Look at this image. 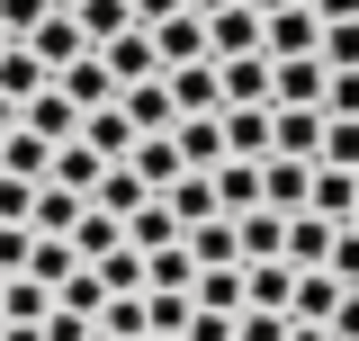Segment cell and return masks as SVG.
I'll return each mask as SVG.
<instances>
[{
	"label": "cell",
	"mask_w": 359,
	"mask_h": 341,
	"mask_svg": "<svg viewBox=\"0 0 359 341\" xmlns=\"http://www.w3.org/2000/svg\"><path fill=\"white\" fill-rule=\"evenodd\" d=\"M323 63L314 54H269V108H323Z\"/></svg>",
	"instance_id": "cell-2"
},
{
	"label": "cell",
	"mask_w": 359,
	"mask_h": 341,
	"mask_svg": "<svg viewBox=\"0 0 359 341\" xmlns=\"http://www.w3.org/2000/svg\"><path fill=\"white\" fill-rule=\"evenodd\" d=\"M180 323H189V297H171V288H144V333H153V341H180Z\"/></svg>",
	"instance_id": "cell-33"
},
{
	"label": "cell",
	"mask_w": 359,
	"mask_h": 341,
	"mask_svg": "<svg viewBox=\"0 0 359 341\" xmlns=\"http://www.w3.org/2000/svg\"><path fill=\"white\" fill-rule=\"evenodd\" d=\"M99 153H90V144H54V162H45V180H54V189H72V198H90V180H99Z\"/></svg>",
	"instance_id": "cell-26"
},
{
	"label": "cell",
	"mask_w": 359,
	"mask_h": 341,
	"mask_svg": "<svg viewBox=\"0 0 359 341\" xmlns=\"http://www.w3.org/2000/svg\"><path fill=\"white\" fill-rule=\"evenodd\" d=\"M90 269H99V288H108V297H135V288H144V252H135V243H117V252H99Z\"/></svg>",
	"instance_id": "cell-32"
},
{
	"label": "cell",
	"mask_w": 359,
	"mask_h": 341,
	"mask_svg": "<svg viewBox=\"0 0 359 341\" xmlns=\"http://www.w3.org/2000/svg\"><path fill=\"white\" fill-rule=\"evenodd\" d=\"M314 144H323V108H269V153L314 162Z\"/></svg>",
	"instance_id": "cell-11"
},
{
	"label": "cell",
	"mask_w": 359,
	"mask_h": 341,
	"mask_svg": "<svg viewBox=\"0 0 359 341\" xmlns=\"http://www.w3.org/2000/svg\"><path fill=\"white\" fill-rule=\"evenodd\" d=\"M18 45H27V54L45 63V81H54L72 54H90V36H81V18H72V9H45V18H36V27H27Z\"/></svg>",
	"instance_id": "cell-3"
},
{
	"label": "cell",
	"mask_w": 359,
	"mask_h": 341,
	"mask_svg": "<svg viewBox=\"0 0 359 341\" xmlns=\"http://www.w3.org/2000/svg\"><path fill=\"white\" fill-rule=\"evenodd\" d=\"M90 323H99V333H108V341H126V333H144V288H135V297H108V305H99V314H90Z\"/></svg>",
	"instance_id": "cell-37"
},
{
	"label": "cell",
	"mask_w": 359,
	"mask_h": 341,
	"mask_svg": "<svg viewBox=\"0 0 359 341\" xmlns=\"http://www.w3.org/2000/svg\"><path fill=\"white\" fill-rule=\"evenodd\" d=\"M216 108H269V54H224L216 63Z\"/></svg>",
	"instance_id": "cell-4"
},
{
	"label": "cell",
	"mask_w": 359,
	"mask_h": 341,
	"mask_svg": "<svg viewBox=\"0 0 359 341\" xmlns=\"http://www.w3.org/2000/svg\"><path fill=\"white\" fill-rule=\"evenodd\" d=\"M216 135H224V162H261L269 153V108H216Z\"/></svg>",
	"instance_id": "cell-17"
},
{
	"label": "cell",
	"mask_w": 359,
	"mask_h": 341,
	"mask_svg": "<svg viewBox=\"0 0 359 341\" xmlns=\"http://www.w3.org/2000/svg\"><path fill=\"white\" fill-rule=\"evenodd\" d=\"M54 90H63L72 108H108V99H117V81H108V63H99V45H90V54H72V63L54 72Z\"/></svg>",
	"instance_id": "cell-13"
},
{
	"label": "cell",
	"mask_w": 359,
	"mask_h": 341,
	"mask_svg": "<svg viewBox=\"0 0 359 341\" xmlns=\"http://www.w3.org/2000/svg\"><path fill=\"white\" fill-rule=\"evenodd\" d=\"M171 153L189 170H216L224 162V135H216V117H171Z\"/></svg>",
	"instance_id": "cell-22"
},
{
	"label": "cell",
	"mask_w": 359,
	"mask_h": 341,
	"mask_svg": "<svg viewBox=\"0 0 359 341\" xmlns=\"http://www.w3.org/2000/svg\"><path fill=\"white\" fill-rule=\"evenodd\" d=\"M314 162L359 170V117H323V144H314Z\"/></svg>",
	"instance_id": "cell-35"
},
{
	"label": "cell",
	"mask_w": 359,
	"mask_h": 341,
	"mask_svg": "<svg viewBox=\"0 0 359 341\" xmlns=\"http://www.w3.org/2000/svg\"><path fill=\"white\" fill-rule=\"evenodd\" d=\"M351 198H359V170H341V162H314V170H306V215L341 225V215H351Z\"/></svg>",
	"instance_id": "cell-8"
},
{
	"label": "cell",
	"mask_w": 359,
	"mask_h": 341,
	"mask_svg": "<svg viewBox=\"0 0 359 341\" xmlns=\"http://www.w3.org/2000/svg\"><path fill=\"white\" fill-rule=\"evenodd\" d=\"M287 341H332V333H323V323H287Z\"/></svg>",
	"instance_id": "cell-49"
},
{
	"label": "cell",
	"mask_w": 359,
	"mask_h": 341,
	"mask_svg": "<svg viewBox=\"0 0 359 341\" xmlns=\"http://www.w3.org/2000/svg\"><path fill=\"white\" fill-rule=\"evenodd\" d=\"M341 225H359V198H351V215H341Z\"/></svg>",
	"instance_id": "cell-53"
},
{
	"label": "cell",
	"mask_w": 359,
	"mask_h": 341,
	"mask_svg": "<svg viewBox=\"0 0 359 341\" xmlns=\"http://www.w3.org/2000/svg\"><path fill=\"white\" fill-rule=\"evenodd\" d=\"M153 198L171 207V225H180V234H189V225H207V215H224V207H216V180H207V170H180L171 189H153Z\"/></svg>",
	"instance_id": "cell-10"
},
{
	"label": "cell",
	"mask_w": 359,
	"mask_h": 341,
	"mask_svg": "<svg viewBox=\"0 0 359 341\" xmlns=\"http://www.w3.org/2000/svg\"><path fill=\"white\" fill-rule=\"evenodd\" d=\"M99 63H108V81L126 90V81H153V72H162V54H153V36H144V27H117V36L99 45Z\"/></svg>",
	"instance_id": "cell-7"
},
{
	"label": "cell",
	"mask_w": 359,
	"mask_h": 341,
	"mask_svg": "<svg viewBox=\"0 0 359 341\" xmlns=\"http://www.w3.org/2000/svg\"><path fill=\"white\" fill-rule=\"evenodd\" d=\"M0 45H9V36H0Z\"/></svg>",
	"instance_id": "cell-55"
},
{
	"label": "cell",
	"mask_w": 359,
	"mask_h": 341,
	"mask_svg": "<svg viewBox=\"0 0 359 341\" xmlns=\"http://www.w3.org/2000/svg\"><path fill=\"white\" fill-rule=\"evenodd\" d=\"M314 18H359V0H306Z\"/></svg>",
	"instance_id": "cell-48"
},
{
	"label": "cell",
	"mask_w": 359,
	"mask_h": 341,
	"mask_svg": "<svg viewBox=\"0 0 359 341\" xmlns=\"http://www.w3.org/2000/svg\"><path fill=\"white\" fill-rule=\"evenodd\" d=\"M18 126H27V135H45V144H72L81 108H72V99H63L54 81H45V90H27V99H18Z\"/></svg>",
	"instance_id": "cell-5"
},
{
	"label": "cell",
	"mask_w": 359,
	"mask_h": 341,
	"mask_svg": "<svg viewBox=\"0 0 359 341\" xmlns=\"http://www.w3.org/2000/svg\"><path fill=\"white\" fill-rule=\"evenodd\" d=\"M323 18L314 9H261V54H314Z\"/></svg>",
	"instance_id": "cell-15"
},
{
	"label": "cell",
	"mask_w": 359,
	"mask_h": 341,
	"mask_svg": "<svg viewBox=\"0 0 359 341\" xmlns=\"http://www.w3.org/2000/svg\"><path fill=\"white\" fill-rule=\"evenodd\" d=\"M117 108H126L135 135H171V117H180L171 90H162V72H153V81H126V90H117Z\"/></svg>",
	"instance_id": "cell-14"
},
{
	"label": "cell",
	"mask_w": 359,
	"mask_h": 341,
	"mask_svg": "<svg viewBox=\"0 0 359 341\" xmlns=\"http://www.w3.org/2000/svg\"><path fill=\"white\" fill-rule=\"evenodd\" d=\"M144 36H153V54H162V72H171V63H207V27H198V9H171V18H153Z\"/></svg>",
	"instance_id": "cell-6"
},
{
	"label": "cell",
	"mask_w": 359,
	"mask_h": 341,
	"mask_svg": "<svg viewBox=\"0 0 359 341\" xmlns=\"http://www.w3.org/2000/svg\"><path fill=\"white\" fill-rule=\"evenodd\" d=\"M162 90H171L180 117H216V63H171V72H162Z\"/></svg>",
	"instance_id": "cell-16"
},
{
	"label": "cell",
	"mask_w": 359,
	"mask_h": 341,
	"mask_svg": "<svg viewBox=\"0 0 359 341\" xmlns=\"http://www.w3.org/2000/svg\"><path fill=\"white\" fill-rule=\"evenodd\" d=\"M189 9H233V0H189Z\"/></svg>",
	"instance_id": "cell-52"
},
{
	"label": "cell",
	"mask_w": 359,
	"mask_h": 341,
	"mask_svg": "<svg viewBox=\"0 0 359 341\" xmlns=\"http://www.w3.org/2000/svg\"><path fill=\"white\" fill-rule=\"evenodd\" d=\"M189 279H198L189 243H162V252H144V288H171V297H189Z\"/></svg>",
	"instance_id": "cell-29"
},
{
	"label": "cell",
	"mask_w": 359,
	"mask_h": 341,
	"mask_svg": "<svg viewBox=\"0 0 359 341\" xmlns=\"http://www.w3.org/2000/svg\"><path fill=\"white\" fill-rule=\"evenodd\" d=\"M72 18H81V36H90V45H108L117 27H126V0H72Z\"/></svg>",
	"instance_id": "cell-36"
},
{
	"label": "cell",
	"mask_w": 359,
	"mask_h": 341,
	"mask_svg": "<svg viewBox=\"0 0 359 341\" xmlns=\"http://www.w3.org/2000/svg\"><path fill=\"white\" fill-rule=\"evenodd\" d=\"M72 269H81V260H72L63 234H27V279H36V288H63Z\"/></svg>",
	"instance_id": "cell-24"
},
{
	"label": "cell",
	"mask_w": 359,
	"mask_h": 341,
	"mask_svg": "<svg viewBox=\"0 0 359 341\" xmlns=\"http://www.w3.org/2000/svg\"><path fill=\"white\" fill-rule=\"evenodd\" d=\"M27 90H45V63L9 36V45H0V99H27Z\"/></svg>",
	"instance_id": "cell-31"
},
{
	"label": "cell",
	"mask_w": 359,
	"mask_h": 341,
	"mask_svg": "<svg viewBox=\"0 0 359 341\" xmlns=\"http://www.w3.org/2000/svg\"><path fill=\"white\" fill-rule=\"evenodd\" d=\"M63 243H72V260H99V252H117L126 234H117V215H99V207H81L72 225H63Z\"/></svg>",
	"instance_id": "cell-23"
},
{
	"label": "cell",
	"mask_w": 359,
	"mask_h": 341,
	"mask_svg": "<svg viewBox=\"0 0 359 341\" xmlns=\"http://www.w3.org/2000/svg\"><path fill=\"white\" fill-rule=\"evenodd\" d=\"M252 9H306V0H252Z\"/></svg>",
	"instance_id": "cell-51"
},
{
	"label": "cell",
	"mask_w": 359,
	"mask_h": 341,
	"mask_svg": "<svg viewBox=\"0 0 359 341\" xmlns=\"http://www.w3.org/2000/svg\"><path fill=\"white\" fill-rule=\"evenodd\" d=\"M332 297H341V279H332V269H297V279H287V323H323Z\"/></svg>",
	"instance_id": "cell-19"
},
{
	"label": "cell",
	"mask_w": 359,
	"mask_h": 341,
	"mask_svg": "<svg viewBox=\"0 0 359 341\" xmlns=\"http://www.w3.org/2000/svg\"><path fill=\"white\" fill-rule=\"evenodd\" d=\"M198 27H207V63H224V54H261V9H252V0L198 9Z\"/></svg>",
	"instance_id": "cell-1"
},
{
	"label": "cell",
	"mask_w": 359,
	"mask_h": 341,
	"mask_svg": "<svg viewBox=\"0 0 359 341\" xmlns=\"http://www.w3.org/2000/svg\"><path fill=\"white\" fill-rule=\"evenodd\" d=\"M54 305H63V314H81V323H90V314L108 305V288H99V269H90V260H81V269H72V279L54 288Z\"/></svg>",
	"instance_id": "cell-34"
},
{
	"label": "cell",
	"mask_w": 359,
	"mask_h": 341,
	"mask_svg": "<svg viewBox=\"0 0 359 341\" xmlns=\"http://www.w3.org/2000/svg\"><path fill=\"white\" fill-rule=\"evenodd\" d=\"M306 170H314V162L261 153V207H269V215H306Z\"/></svg>",
	"instance_id": "cell-9"
},
{
	"label": "cell",
	"mask_w": 359,
	"mask_h": 341,
	"mask_svg": "<svg viewBox=\"0 0 359 341\" xmlns=\"http://www.w3.org/2000/svg\"><path fill=\"white\" fill-rule=\"evenodd\" d=\"M54 9H72V0H54Z\"/></svg>",
	"instance_id": "cell-54"
},
{
	"label": "cell",
	"mask_w": 359,
	"mask_h": 341,
	"mask_svg": "<svg viewBox=\"0 0 359 341\" xmlns=\"http://www.w3.org/2000/svg\"><path fill=\"white\" fill-rule=\"evenodd\" d=\"M45 305H54V288H36L27 269L0 279V323H45Z\"/></svg>",
	"instance_id": "cell-28"
},
{
	"label": "cell",
	"mask_w": 359,
	"mask_h": 341,
	"mask_svg": "<svg viewBox=\"0 0 359 341\" xmlns=\"http://www.w3.org/2000/svg\"><path fill=\"white\" fill-rule=\"evenodd\" d=\"M27 269V225H0V279Z\"/></svg>",
	"instance_id": "cell-45"
},
{
	"label": "cell",
	"mask_w": 359,
	"mask_h": 341,
	"mask_svg": "<svg viewBox=\"0 0 359 341\" xmlns=\"http://www.w3.org/2000/svg\"><path fill=\"white\" fill-rule=\"evenodd\" d=\"M9 126H18V99H0V135H9Z\"/></svg>",
	"instance_id": "cell-50"
},
{
	"label": "cell",
	"mask_w": 359,
	"mask_h": 341,
	"mask_svg": "<svg viewBox=\"0 0 359 341\" xmlns=\"http://www.w3.org/2000/svg\"><path fill=\"white\" fill-rule=\"evenodd\" d=\"M323 269H332L341 288H359V225H332V252H323Z\"/></svg>",
	"instance_id": "cell-39"
},
{
	"label": "cell",
	"mask_w": 359,
	"mask_h": 341,
	"mask_svg": "<svg viewBox=\"0 0 359 341\" xmlns=\"http://www.w3.org/2000/svg\"><path fill=\"white\" fill-rule=\"evenodd\" d=\"M323 333H332V341H359V288H341V297H332V314H323Z\"/></svg>",
	"instance_id": "cell-43"
},
{
	"label": "cell",
	"mask_w": 359,
	"mask_h": 341,
	"mask_svg": "<svg viewBox=\"0 0 359 341\" xmlns=\"http://www.w3.org/2000/svg\"><path fill=\"white\" fill-rule=\"evenodd\" d=\"M27 207H36V180H9L0 170V225H27Z\"/></svg>",
	"instance_id": "cell-40"
},
{
	"label": "cell",
	"mask_w": 359,
	"mask_h": 341,
	"mask_svg": "<svg viewBox=\"0 0 359 341\" xmlns=\"http://www.w3.org/2000/svg\"><path fill=\"white\" fill-rule=\"evenodd\" d=\"M45 9H54V0H0V36H27Z\"/></svg>",
	"instance_id": "cell-44"
},
{
	"label": "cell",
	"mask_w": 359,
	"mask_h": 341,
	"mask_svg": "<svg viewBox=\"0 0 359 341\" xmlns=\"http://www.w3.org/2000/svg\"><path fill=\"white\" fill-rule=\"evenodd\" d=\"M180 341H233V314H207V305H189V323H180Z\"/></svg>",
	"instance_id": "cell-41"
},
{
	"label": "cell",
	"mask_w": 359,
	"mask_h": 341,
	"mask_svg": "<svg viewBox=\"0 0 359 341\" xmlns=\"http://www.w3.org/2000/svg\"><path fill=\"white\" fill-rule=\"evenodd\" d=\"M171 9H189V0H126V27H153V18H171Z\"/></svg>",
	"instance_id": "cell-47"
},
{
	"label": "cell",
	"mask_w": 359,
	"mask_h": 341,
	"mask_svg": "<svg viewBox=\"0 0 359 341\" xmlns=\"http://www.w3.org/2000/svg\"><path fill=\"white\" fill-rule=\"evenodd\" d=\"M233 341H287V314L278 305H233Z\"/></svg>",
	"instance_id": "cell-38"
},
{
	"label": "cell",
	"mask_w": 359,
	"mask_h": 341,
	"mask_svg": "<svg viewBox=\"0 0 359 341\" xmlns=\"http://www.w3.org/2000/svg\"><path fill=\"white\" fill-rule=\"evenodd\" d=\"M45 162H54V144H45V135H27V126L0 135V170H9V180H45Z\"/></svg>",
	"instance_id": "cell-25"
},
{
	"label": "cell",
	"mask_w": 359,
	"mask_h": 341,
	"mask_svg": "<svg viewBox=\"0 0 359 341\" xmlns=\"http://www.w3.org/2000/svg\"><path fill=\"white\" fill-rule=\"evenodd\" d=\"M314 63H323V72H359V18H323Z\"/></svg>",
	"instance_id": "cell-30"
},
{
	"label": "cell",
	"mask_w": 359,
	"mask_h": 341,
	"mask_svg": "<svg viewBox=\"0 0 359 341\" xmlns=\"http://www.w3.org/2000/svg\"><path fill=\"white\" fill-rule=\"evenodd\" d=\"M72 144H90L99 162H126V144H135V126H126V108L108 99V108H81V126H72Z\"/></svg>",
	"instance_id": "cell-12"
},
{
	"label": "cell",
	"mask_w": 359,
	"mask_h": 341,
	"mask_svg": "<svg viewBox=\"0 0 359 341\" xmlns=\"http://www.w3.org/2000/svg\"><path fill=\"white\" fill-rule=\"evenodd\" d=\"M207 180H216V207H224V215H252V207H261V162L233 153V162H216Z\"/></svg>",
	"instance_id": "cell-21"
},
{
	"label": "cell",
	"mask_w": 359,
	"mask_h": 341,
	"mask_svg": "<svg viewBox=\"0 0 359 341\" xmlns=\"http://www.w3.org/2000/svg\"><path fill=\"white\" fill-rule=\"evenodd\" d=\"M126 170L144 180V189H171V180H180L189 162L171 153V135H135V144H126Z\"/></svg>",
	"instance_id": "cell-20"
},
{
	"label": "cell",
	"mask_w": 359,
	"mask_h": 341,
	"mask_svg": "<svg viewBox=\"0 0 359 341\" xmlns=\"http://www.w3.org/2000/svg\"><path fill=\"white\" fill-rule=\"evenodd\" d=\"M36 333H45V341H90V323H81V314H63V305H45Z\"/></svg>",
	"instance_id": "cell-46"
},
{
	"label": "cell",
	"mask_w": 359,
	"mask_h": 341,
	"mask_svg": "<svg viewBox=\"0 0 359 341\" xmlns=\"http://www.w3.org/2000/svg\"><path fill=\"white\" fill-rule=\"evenodd\" d=\"M117 234H126L135 252H162V243H180V225H171V207H162V198H144V207H135Z\"/></svg>",
	"instance_id": "cell-27"
},
{
	"label": "cell",
	"mask_w": 359,
	"mask_h": 341,
	"mask_svg": "<svg viewBox=\"0 0 359 341\" xmlns=\"http://www.w3.org/2000/svg\"><path fill=\"white\" fill-rule=\"evenodd\" d=\"M144 198H153V189H144V180H135L126 162H108L99 180H90V207H99V215H117V225H126V215L144 207Z\"/></svg>",
	"instance_id": "cell-18"
},
{
	"label": "cell",
	"mask_w": 359,
	"mask_h": 341,
	"mask_svg": "<svg viewBox=\"0 0 359 341\" xmlns=\"http://www.w3.org/2000/svg\"><path fill=\"white\" fill-rule=\"evenodd\" d=\"M323 117H359V72H332L323 81Z\"/></svg>",
	"instance_id": "cell-42"
}]
</instances>
